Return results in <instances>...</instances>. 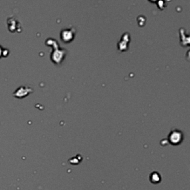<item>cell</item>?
<instances>
[{
  "mask_svg": "<svg viewBox=\"0 0 190 190\" xmlns=\"http://www.w3.org/2000/svg\"><path fill=\"white\" fill-rule=\"evenodd\" d=\"M75 30L74 28H69V29H65L61 31L60 38L61 40L64 43H68L71 42L74 38Z\"/></svg>",
  "mask_w": 190,
  "mask_h": 190,
  "instance_id": "obj_3",
  "label": "cell"
},
{
  "mask_svg": "<svg viewBox=\"0 0 190 190\" xmlns=\"http://www.w3.org/2000/svg\"><path fill=\"white\" fill-rule=\"evenodd\" d=\"M161 180V177L157 172H153L150 175V181L153 183H157Z\"/></svg>",
  "mask_w": 190,
  "mask_h": 190,
  "instance_id": "obj_4",
  "label": "cell"
},
{
  "mask_svg": "<svg viewBox=\"0 0 190 190\" xmlns=\"http://www.w3.org/2000/svg\"><path fill=\"white\" fill-rule=\"evenodd\" d=\"M183 140V134L182 132H181L178 129L172 130V132H170L168 137V140L169 143L174 146L181 143V142Z\"/></svg>",
  "mask_w": 190,
  "mask_h": 190,
  "instance_id": "obj_1",
  "label": "cell"
},
{
  "mask_svg": "<svg viewBox=\"0 0 190 190\" xmlns=\"http://www.w3.org/2000/svg\"><path fill=\"white\" fill-rule=\"evenodd\" d=\"M53 47L54 48L55 51H53V53L51 54V60H52V61H53L54 63H56V64H60V63H61L62 61L63 60V59L65 58L66 50L58 49V45H57V43H56V45H55L54 46L53 45Z\"/></svg>",
  "mask_w": 190,
  "mask_h": 190,
  "instance_id": "obj_2",
  "label": "cell"
},
{
  "mask_svg": "<svg viewBox=\"0 0 190 190\" xmlns=\"http://www.w3.org/2000/svg\"><path fill=\"white\" fill-rule=\"evenodd\" d=\"M149 1L151 2H157V1H159V0H149Z\"/></svg>",
  "mask_w": 190,
  "mask_h": 190,
  "instance_id": "obj_5",
  "label": "cell"
}]
</instances>
